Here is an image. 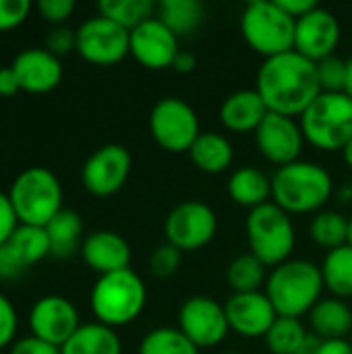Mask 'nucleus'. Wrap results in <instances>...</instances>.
<instances>
[{
    "label": "nucleus",
    "instance_id": "obj_40",
    "mask_svg": "<svg viewBox=\"0 0 352 354\" xmlns=\"http://www.w3.org/2000/svg\"><path fill=\"white\" fill-rule=\"evenodd\" d=\"M17 311L12 307V303L0 295V348L8 346L17 334Z\"/></svg>",
    "mask_w": 352,
    "mask_h": 354
},
{
    "label": "nucleus",
    "instance_id": "obj_38",
    "mask_svg": "<svg viewBox=\"0 0 352 354\" xmlns=\"http://www.w3.org/2000/svg\"><path fill=\"white\" fill-rule=\"evenodd\" d=\"M46 50L58 58L62 54H68L71 50H77V31H73L64 25H56L46 37Z\"/></svg>",
    "mask_w": 352,
    "mask_h": 354
},
{
    "label": "nucleus",
    "instance_id": "obj_44",
    "mask_svg": "<svg viewBox=\"0 0 352 354\" xmlns=\"http://www.w3.org/2000/svg\"><path fill=\"white\" fill-rule=\"evenodd\" d=\"M284 12H288L293 19H301L307 12H311L313 8H317L319 4L315 0H276Z\"/></svg>",
    "mask_w": 352,
    "mask_h": 354
},
{
    "label": "nucleus",
    "instance_id": "obj_37",
    "mask_svg": "<svg viewBox=\"0 0 352 354\" xmlns=\"http://www.w3.org/2000/svg\"><path fill=\"white\" fill-rule=\"evenodd\" d=\"M31 10L29 0H0V31L19 27Z\"/></svg>",
    "mask_w": 352,
    "mask_h": 354
},
{
    "label": "nucleus",
    "instance_id": "obj_21",
    "mask_svg": "<svg viewBox=\"0 0 352 354\" xmlns=\"http://www.w3.org/2000/svg\"><path fill=\"white\" fill-rule=\"evenodd\" d=\"M268 112L270 110L257 89H239L222 102L220 120L228 131L249 133L257 131Z\"/></svg>",
    "mask_w": 352,
    "mask_h": 354
},
{
    "label": "nucleus",
    "instance_id": "obj_5",
    "mask_svg": "<svg viewBox=\"0 0 352 354\" xmlns=\"http://www.w3.org/2000/svg\"><path fill=\"white\" fill-rule=\"evenodd\" d=\"M19 224L41 226L62 212V187L54 172L41 166L23 170L8 193Z\"/></svg>",
    "mask_w": 352,
    "mask_h": 354
},
{
    "label": "nucleus",
    "instance_id": "obj_45",
    "mask_svg": "<svg viewBox=\"0 0 352 354\" xmlns=\"http://www.w3.org/2000/svg\"><path fill=\"white\" fill-rule=\"evenodd\" d=\"M17 91H21V85L12 66H2L0 68V95L8 97V95H15Z\"/></svg>",
    "mask_w": 352,
    "mask_h": 354
},
{
    "label": "nucleus",
    "instance_id": "obj_41",
    "mask_svg": "<svg viewBox=\"0 0 352 354\" xmlns=\"http://www.w3.org/2000/svg\"><path fill=\"white\" fill-rule=\"evenodd\" d=\"M29 268L19 259V255L4 243L0 245V280H17Z\"/></svg>",
    "mask_w": 352,
    "mask_h": 354
},
{
    "label": "nucleus",
    "instance_id": "obj_50",
    "mask_svg": "<svg viewBox=\"0 0 352 354\" xmlns=\"http://www.w3.org/2000/svg\"><path fill=\"white\" fill-rule=\"evenodd\" d=\"M342 158H344L346 166L352 170V137H351V141L344 145V149H342Z\"/></svg>",
    "mask_w": 352,
    "mask_h": 354
},
{
    "label": "nucleus",
    "instance_id": "obj_10",
    "mask_svg": "<svg viewBox=\"0 0 352 354\" xmlns=\"http://www.w3.org/2000/svg\"><path fill=\"white\" fill-rule=\"evenodd\" d=\"M77 52L98 66L116 64L131 54V31L102 15L91 17L77 29Z\"/></svg>",
    "mask_w": 352,
    "mask_h": 354
},
{
    "label": "nucleus",
    "instance_id": "obj_48",
    "mask_svg": "<svg viewBox=\"0 0 352 354\" xmlns=\"http://www.w3.org/2000/svg\"><path fill=\"white\" fill-rule=\"evenodd\" d=\"M319 344H322V340L315 336V334H309L307 336V340L303 342V346H301V351L297 354H317V348H319Z\"/></svg>",
    "mask_w": 352,
    "mask_h": 354
},
{
    "label": "nucleus",
    "instance_id": "obj_51",
    "mask_svg": "<svg viewBox=\"0 0 352 354\" xmlns=\"http://www.w3.org/2000/svg\"><path fill=\"white\" fill-rule=\"evenodd\" d=\"M349 245L352 247V216L351 220H349Z\"/></svg>",
    "mask_w": 352,
    "mask_h": 354
},
{
    "label": "nucleus",
    "instance_id": "obj_52",
    "mask_svg": "<svg viewBox=\"0 0 352 354\" xmlns=\"http://www.w3.org/2000/svg\"><path fill=\"white\" fill-rule=\"evenodd\" d=\"M224 354H243V353H224Z\"/></svg>",
    "mask_w": 352,
    "mask_h": 354
},
{
    "label": "nucleus",
    "instance_id": "obj_8",
    "mask_svg": "<svg viewBox=\"0 0 352 354\" xmlns=\"http://www.w3.org/2000/svg\"><path fill=\"white\" fill-rule=\"evenodd\" d=\"M301 129L317 149L342 151L352 137V97L344 91H322L301 114Z\"/></svg>",
    "mask_w": 352,
    "mask_h": 354
},
{
    "label": "nucleus",
    "instance_id": "obj_36",
    "mask_svg": "<svg viewBox=\"0 0 352 354\" xmlns=\"http://www.w3.org/2000/svg\"><path fill=\"white\" fill-rule=\"evenodd\" d=\"M180 259H183V251H178L170 243H164V245L156 247V251L151 253V257H149V272L156 278H170L178 270Z\"/></svg>",
    "mask_w": 352,
    "mask_h": 354
},
{
    "label": "nucleus",
    "instance_id": "obj_14",
    "mask_svg": "<svg viewBox=\"0 0 352 354\" xmlns=\"http://www.w3.org/2000/svg\"><path fill=\"white\" fill-rule=\"evenodd\" d=\"M255 143L268 162L282 168L301 160L305 135L301 122H297L293 116L268 112L255 131Z\"/></svg>",
    "mask_w": 352,
    "mask_h": 354
},
{
    "label": "nucleus",
    "instance_id": "obj_27",
    "mask_svg": "<svg viewBox=\"0 0 352 354\" xmlns=\"http://www.w3.org/2000/svg\"><path fill=\"white\" fill-rule=\"evenodd\" d=\"M324 286L336 297H352V247L342 245L326 253L324 263L319 266Z\"/></svg>",
    "mask_w": 352,
    "mask_h": 354
},
{
    "label": "nucleus",
    "instance_id": "obj_42",
    "mask_svg": "<svg viewBox=\"0 0 352 354\" xmlns=\"http://www.w3.org/2000/svg\"><path fill=\"white\" fill-rule=\"evenodd\" d=\"M17 226H19V220L12 209V203L8 199V195L0 191V245H4L12 236Z\"/></svg>",
    "mask_w": 352,
    "mask_h": 354
},
{
    "label": "nucleus",
    "instance_id": "obj_13",
    "mask_svg": "<svg viewBox=\"0 0 352 354\" xmlns=\"http://www.w3.org/2000/svg\"><path fill=\"white\" fill-rule=\"evenodd\" d=\"M133 158L124 145L108 143L95 149L83 164L81 183L95 197H110L118 193L129 174H131Z\"/></svg>",
    "mask_w": 352,
    "mask_h": 354
},
{
    "label": "nucleus",
    "instance_id": "obj_32",
    "mask_svg": "<svg viewBox=\"0 0 352 354\" xmlns=\"http://www.w3.org/2000/svg\"><path fill=\"white\" fill-rule=\"evenodd\" d=\"M311 239L332 251L342 245H349V220L338 212H317L309 224Z\"/></svg>",
    "mask_w": 352,
    "mask_h": 354
},
{
    "label": "nucleus",
    "instance_id": "obj_24",
    "mask_svg": "<svg viewBox=\"0 0 352 354\" xmlns=\"http://www.w3.org/2000/svg\"><path fill=\"white\" fill-rule=\"evenodd\" d=\"M189 156L201 172L220 174L230 168L234 160V147L228 141V137L214 131H205L195 139V143L189 149Z\"/></svg>",
    "mask_w": 352,
    "mask_h": 354
},
{
    "label": "nucleus",
    "instance_id": "obj_11",
    "mask_svg": "<svg viewBox=\"0 0 352 354\" xmlns=\"http://www.w3.org/2000/svg\"><path fill=\"white\" fill-rule=\"evenodd\" d=\"M218 230L216 212L203 201H183L170 209L164 222L166 243L174 245L178 251L203 249Z\"/></svg>",
    "mask_w": 352,
    "mask_h": 354
},
{
    "label": "nucleus",
    "instance_id": "obj_43",
    "mask_svg": "<svg viewBox=\"0 0 352 354\" xmlns=\"http://www.w3.org/2000/svg\"><path fill=\"white\" fill-rule=\"evenodd\" d=\"M10 354H60V348L50 342H44L35 336H29V338L15 342L10 346Z\"/></svg>",
    "mask_w": 352,
    "mask_h": 354
},
{
    "label": "nucleus",
    "instance_id": "obj_17",
    "mask_svg": "<svg viewBox=\"0 0 352 354\" xmlns=\"http://www.w3.org/2000/svg\"><path fill=\"white\" fill-rule=\"evenodd\" d=\"M340 23L334 12L317 6L305 17L297 19L295 50L305 58L319 62L328 56H334V50L340 44Z\"/></svg>",
    "mask_w": 352,
    "mask_h": 354
},
{
    "label": "nucleus",
    "instance_id": "obj_47",
    "mask_svg": "<svg viewBox=\"0 0 352 354\" xmlns=\"http://www.w3.org/2000/svg\"><path fill=\"white\" fill-rule=\"evenodd\" d=\"M197 66V56L189 50H180L172 62V68L178 71V73H191L193 68Z\"/></svg>",
    "mask_w": 352,
    "mask_h": 354
},
{
    "label": "nucleus",
    "instance_id": "obj_34",
    "mask_svg": "<svg viewBox=\"0 0 352 354\" xmlns=\"http://www.w3.org/2000/svg\"><path fill=\"white\" fill-rule=\"evenodd\" d=\"M309 332L295 317H278L266 336V344L272 354H297L303 342L307 340Z\"/></svg>",
    "mask_w": 352,
    "mask_h": 354
},
{
    "label": "nucleus",
    "instance_id": "obj_28",
    "mask_svg": "<svg viewBox=\"0 0 352 354\" xmlns=\"http://www.w3.org/2000/svg\"><path fill=\"white\" fill-rule=\"evenodd\" d=\"M158 19L176 35H189L203 23L205 6L197 0H162L158 4Z\"/></svg>",
    "mask_w": 352,
    "mask_h": 354
},
{
    "label": "nucleus",
    "instance_id": "obj_29",
    "mask_svg": "<svg viewBox=\"0 0 352 354\" xmlns=\"http://www.w3.org/2000/svg\"><path fill=\"white\" fill-rule=\"evenodd\" d=\"M6 245L19 255V259L27 268L39 263L44 257L50 255V241H48L46 228H41V226L19 224L17 230L12 232V236L6 241Z\"/></svg>",
    "mask_w": 352,
    "mask_h": 354
},
{
    "label": "nucleus",
    "instance_id": "obj_3",
    "mask_svg": "<svg viewBox=\"0 0 352 354\" xmlns=\"http://www.w3.org/2000/svg\"><path fill=\"white\" fill-rule=\"evenodd\" d=\"M332 193V174L315 162L299 160L272 176V201L288 214H317Z\"/></svg>",
    "mask_w": 352,
    "mask_h": 354
},
{
    "label": "nucleus",
    "instance_id": "obj_7",
    "mask_svg": "<svg viewBox=\"0 0 352 354\" xmlns=\"http://www.w3.org/2000/svg\"><path fill=\"white\" fill-rule=\"evenodd\" d=\"M297 19L282 10L276 0L249 2L241 15V33L245 41L263 58L295 50Z\"/></svg>",
    "mask_w": 352,
    "mask_h": 354
},
{
    "label": "nucleus",
    "instance_id": "obj_2",
    "mask_svg": "<svg viewBox=\"0 0 352 354\" xmlns=\"http://www.w3.org/2000/svg\"><path fill=\"white\" fill-rule=\"evenodd\" d=\"M268 299L272 301L278 317L309 315V311L322 301L324 278L319 266L307 259H288L272 270L266 282Z\"/></svg>",
    "mask_w": 352,
    "mask_h": 354
},
{
    "label": "nucleus",
    "instance_id": "obj_22",
    "mask_svg": "<svg viewBox=\"0 0 352 354\" xmlns=\"http://www.w3.org/2000/svg\"><path fill=\"white\" fill-rule=\"evenodd\" d=\"M309 326L319 340L346 338L352 332V309L344 299H322L309 311Z\"/></svg>",
    "mask_w": 352,
    "mask_h": 354
},
{
    "label": "nucleus",
    "instance_id": "obj_20",
    "mask_svg": "<svg viewBox=\"0 0 352 354\" xmlns=\"http://www.w3.org/2000/svg\"><path fill=\"white\" fill-rule=\"evenodd\" d=\"M81 257L93 272L106 276L120 270H129L131 247L118 232L95 230L83 239Z\"/></svg>",
    "mask_w": 352,
    "mask_h": 354
},
{
    "label": "nucleus",
    "instance_id": "obj_19",
    "mask_svg": "<svg viewBox=\"0 0 352 354\" xmlns=\"http://www.w3.org/2000/svg\"><path fill=\"white\" fill-rule=\"evenodd\" d=\"M10 66L19 79L21 89L29 93H48L62 81L60 58L46 48H27L19 52Z\"/></svg>",
    "mask_w": 352,
    "mask_h": 354
},
{
    "label": "nucleus",
    "instance_id": "obj_35",
    "mask_svg": "<svg viewBox=\"0 0 352 354\" xmlns=\"http://www.w3.org/2000/svg\"><path fill=\"white\" fill-rule=\"evenodd\" d=\"M317 77L322 91H342L346 81V60L338 56H328L317 62Z\"/></svg>",
    "mask_w": 352,
    "mask_h": 354
},
{
    "label": "nucleus",
    "instance_id": "obj_31",
    "mask_svg": "<svg viewBox=\"0 0 352 354\" xmlns=\"http://www.w3.org/2000/svg\"><path fill=\"white\" fill-rule=\"evenodd\" d=\"M98 10L102 17L133 31L137 25L151 19L156 4L151 0H102L98 4Z\"/></svg>",
    "mask_w": 352,
    "mask_h": 354
},
{
    "label": "nucleus",
    "instance_id": "obj_15",
    "mask_svg": "<svg viewBox=\"0 0 352 354\" xmlns=\"http://www.w3.org/2000/svg\"><path fill=\"white\" fill-rule=\"evenodd\" d=\"M79 313L75 305L58 295H48L39 299L29 313L31 336L50 342L58 348L66 344V340L79 330Z\"/></svg>",
    "mask_w": 352,
    "mask_h": 354
},
{
    "label": "nucleus",
    "instance_id": "obj_26",
    "mask_svg": "<svg viewBox=\"0 0 352 354\" xmlns=\"http://www.w3.org/2000/svg\"><path fill=\"white\" fill-rule=\"evenodd\" d=\"M46 234L50 241L52 257H71L83 245V222L81 216L73 209H62L46 224Z\"/></svg>",
    "mask_w": 352,
    "mask_h": 354
},
{
    "label": "nucleus",
    "instance_id": "obj_46",
    "mask_svg": "<svg viewBox=\"0 0 352 354\" xmlns=\"http://www.w3.org/2000/svg\"><path fill=\"white\" fill-rule=\"evenodd\" d=\"M317 354H352V344L346 338L322 340Z\"/></svg>",
    "mask_w": 352,
    "mask_h": 354
},
{
    "label": "nucleus",
    "instance_id": "obj_18",
    "mask_svg": "<svg viewBox=\"0 0 352 354\" xmlns=\"http://www.w3.org/2000/svg\"><path fill=\"white\" fill-rule=\"evenodd\" d=\"M228 326L243 338H266L278 313L266 292H232L224 305Z\"/></svg>",
    "mask_w": 352,
    "mask_h": 354
},
{
    "label": "nucleus",
    "instance_id": "obj_4",
    "mask_svg": "<svg viewBox=\"0 0 352 354\" xmlns=\"http://www.w3.org/2000/svg\"><path fill=\"white\" fill-rule=\"evenodd\" d=\"M147 288L131 268L100 276L91 288V311L108 328H120L135 322L145 309Z\"/></svg>",
    "mask_w": 352,
    "mask_h": 354
},
{
    "label": "nucleus",
    "instance_id": "obj_12",
    "mask_svg": "<svg viewBox=\"0 0 352 354\" xmlns=\"http://www.w3.org/2000/svg\"><path fill=\"white\" fill-rule=\"evenodd\" d=\"M178 330L201 351L224 342L230 332L224 305L212 297H191L178 309Z\"/></svg>",
    "mask_w": 352,
    "mask_h": 354
},
{
    "label": "nucleus",
    "instance_id": "obj_39",
    "mask_svg": "<svg viewBox=\"0 0 352 354\" xmlns=\"http://www.w3.org/2000/svg\"><path fill=\"white\" fill-rule=\"evenodd\" d=\"M37 10L39 15L54 25H62L75 10V2L73 0H39L37 2Z\"/></svg>",
    "mask_w": 352,
    "mask_h": 354
},
{
    "label": "nucleus",
    "instance_id": "obj_23",
    "mask_svg": "<svg viewBox=\"0 0 352 354\" xmlns=\"http://www.w3.org/2000/svg\"><path fill=\"white\" fill-rule=\"evenodd\" d=\"M228 195L234 203L255 209L270 201L272 178L255 166H243L228 178Z\"/></svg>",
    "mask_w": 352,
    "mask_h": 354
},
{
    "label": "nucleus",
    "instance_id": "obj_16",
    "mask_svg": "<svg viewBox=\"0 0 352 354\" xmlns=\"http://www.w3.org/2000/svg\"><path fill=\"white\" fill-rule=\"evenodd\" d=\"M178 52V35L158 17L143 21L131 31V54L145 68H168Z\"/></svg>",
    "mask_w": 352,
    "mask_h": 354
},
{
    "label": "nucleus",
    "instance_id": "obj_9",
    "mask_svg": "<svg viewBox=\"0 0 352 354\" xmlns=\"http://www.w3.org/2000/svg\"><path fill=\"white\" fill-rule=\"evenodd\" d=\"M149 131L156 143L172 153L189 151L201 135L193 106L174 95L162 97L154 104L149 112Z\"/></svg>",
    "mask_w": 352,
    "mask_h": 354
},
{
    "label": "nucleus",
    "instance_id": "obj_30",
    "mask_svg": "<svg viewBox=\"0 0 352 354\" xmlns=\"http://www.w3.org/2000/svg\"><path fill=\"white\" fill-rule=\"evenodd\" d=\"M226 280L234 292H257L266 284V263L253 253L239 255L230 261Z\"/></svg>",
    "mask_w": 352,
    "mask_h": 354
},
{
    "label": "nucleus",
    "instance_id": "obj_6",
    "mask_svg": "<svg viewBox=\"0 0 352 354\" xmlns=\"http://www.w3.org/2000/svg\"><path fill=\"white\" fill-rule=\"evenodd\" d=\"M251 253L266 266H280L290 259L297 243L295 224L288 212L268 201L249 212L245 222Z\"/></svg>",
    "mask_w": 352,
    "mask_h": 354
},
{
    "label": "nucleus",
    "instance_id": "obj_33",
    "mask_svg": "<svg viewBox=\"0 0 352 354\" xmlns=\"http://www.w3.org/2000/svg\"><path fill=\"white\" fill-rule=\"evenodd\" d=\"M139 354H199V348L178 328H156L143 336Z\"/></svg>",
    "mask_w": 352,
    "mask_h": 354
},
{
    "label": "nucleus",
    "instance_id": "obj_49",
    "mask_svg": "<svg viewBox=\"0 0 352 354\" xmlns=\"http://www.w3.org/2000/svg\"><path fill=\"white\" fill-rule=\"evenodd\" d=\"M349 97H352V58L346 60V81H344V89H342Z\"/></svg>",
    "mask_w": 352,
    "mask_h": 354
},
{
    "label": "nucleus",
    "instance_id": "obj_1",
    "mask_svg": "<svg viewBox=\"0 0 352 354\" xmlns=\"http://www.w3.org/2000/svg\"><path fill=\"white\" fill-rule=\"evenodd\" d=\"M257 93L270 112L301 116L322 93L317 62L297 50L263 58L257 71Z\"/></svg>",
    "mask_w": 352,
    "mask_h": 354
},
{
    "label": "nucleus",
    "instance_id": "obj_25",
    "mask_svg": "<svg viewBox=\"0 0 352 354\" xmlns=\"http://www.w3.org/2000/svg\"><path fill=\"white\" fill-rule=\"evenodd\" d=\"M60 354H122V342L114 328L100 322L81 324L60 348Z\"/></svg>",
    "mask_w": 352,
    "mask_h": 354
}]
</instances>
